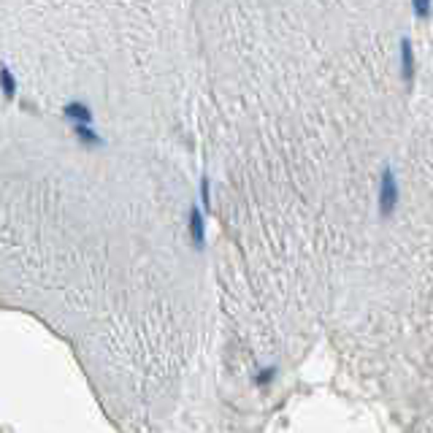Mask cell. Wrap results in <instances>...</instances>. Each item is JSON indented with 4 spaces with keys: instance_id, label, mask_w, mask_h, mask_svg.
I'll use <instances>...</instances> for the list:
<instances>
[{
    "instance_id": "1",
    "label": "cell",
    "mask_w": 433,
    "mask_h": 433,
    "mask_svg": "<svg viewBox=\"0 0 433 433\" xmlns=\"http://www.w3.org/2000/svg\"><path fill=\"white\" fill-rule=\"evenodd\" d=\"M396 206H398V179L393 168H385L379 179V214L387 219L396 214Z\"/></svg>"
},
{
    "instance_id": "3",
    "label": "cell",
    "mask_w": 433,
    "mask_h": 433,
    "mask_svg": "<svg viewBox=\"0 0 433 433\" xmlns=\"http://www.w3.org/2000/svg\"><path fill=\"white\" fill-rule=\"evenodd\" d=\"M412 8L417 14V19H428L433 11V0H412Z\"/></svg>"
},
{
    "instance_id": "2",
    "label": "cell",
    "mask_w": 433,
    "mask_h": 433,
    "mask_svg": "<svg viewBox=\"0 0 433 433\" xmlns=\"http://www.w3.org/2000/svg\"><path fill=\"white\" fill-rule=\"evenodd\" d=\"M401 76L406 84H412V79H414V52H412L409 38H401Z\"/></svg>"
},
{
    "instance_id": "5",
    "label": "cell",
    "mask_w": 433,
    "mask_h": 433,
    "mask_svg": "<svg viewBox=\"0 0 433 433\" xmlns=\"http://www.w3.org/2000/svg\"><path fill=\"white\" fill-rule=\"evenodd\" d=\"M0 79H3V90H6V95L14 93V82H11V76H8V71L3 68V73H0Z\"/></svg>"
},
{
    "instance_id": "4",
    "label": "cell",
    "mask_w": 433,
    "mask_h": 433,
    "mask_svg": "<svg viewBox=\"0 0 433 433\" xmlns=\"http://www.w3.org/2000/svg\"><path fill=\"white\" fill-rule=\"evenodd\" d=\"M192 236H195V244H203V222H201L198 212L192 214Z\"/></svg>"
},
{
    "instance_id": "6",
    "label": "cell",
    "mask_w": 433,
    "mask_h": 433,
    "mask_svg": "<svg viewBox=\"0 0 433 433\" xmlns=\"http://www.w3.org/2000/svg\"><path fill=\"white\" fill-rule=\"evenodd\" d=\"M271 376H274V369H268L263 376H257V382H260V385H268V382H271Z\"/></svg>"
}]
</instances>
